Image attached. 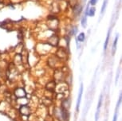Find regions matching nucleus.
<instances>
[{
    "mask_svg": "<svg viewBox=\"0 0 122 121\" xmlns=\"http://www.w3.org/2000/svg\"><path fill=\"white\" fill-rule=\"evenodd\" d=\"M102 100H103V94L101 93L100 96V98H99L97 107L96 114H95V121H97L99 119V115H100V111H101V104H102Z\"/></svg>",
    "mask_w": 122,
    "mask_h": 121,
    "instance_id": "nucleus-1",
    "label": "nucleus"
},
{
    "mask_svg": "<svg viewBox=\"0 0 122 121\" xmlns=\"http://www.w3.org/2000/svg\"><path fill=\"white\" fill-rule=\"evenodd\" d=\"M82 93H83V84H81V86H80V90H79V93H78V100H77V104H76V111H77V112H78L79 107H80Z\"/></svg>",
    "mask_w": 122,
    "mask_h": 121,
    "instance_id": "nucleus-2",
    "label": "nucleus"
},
{
    "mask_svg": "<svg viewBox=\"0 0 122 121\" xmlns=\"http://www.w3.org/2000/svg\"><path fill=\"white\" fill-rule=\"evenodd\" d=\"M121 94H120L119 99H118V102L117 104V106H116V109H115V112H114V116H113V121H117V114H118V108L120 107V104H121Z\"/></svg>",
    "mask_w": 122,
    "mask_h": 121,
    "instance_id": "nucleus-3",
    "label": "nucleus"
},
{
    "mask_svg": "<svg viewBox=\"0 0 122 121\" xmlns=\"http://www.w3.org/2000/svg\"><path fill=\"white\" fill-rule=\"evenodd\" d=\"M74 12L75 15H78L81 12V7H79L78 5L75 6L74 7Z\"/></svg>",
    "mask_w": 122,
    "mask_h": 121,
    "instance_id": "nucleus-4",
    "label": "nucleus"
},
{
    "mask_svg": "<svg viewBox=\"0 0 122 121\" xmlns=\"http://www.w3.org/2000/svg\"><path fill=\"white\" fill-rule=\"evenodd\" d=\"M109 35H110V30H109V32H108L106 40H105V45H104V49H105V51L107 49V46H108V43H109Z\"/></svg>",
    "mask_w": 122,
    "mask_h": 121,
    "instance_id": "nucleus-5",
    "label": "nucleus"
},
{
    "mask_svg": "<svg viewBox=\"0 0 122 121\" xmlns=\"http://www.w3.org/2000/svg\"><path fill=\"white\" fill-rule=\"evenodd\" d=\"M88 15L90 16V17H93V16H94V15H95V8L94 7H91L90 9H89Z\"/></svg>",
    "mask_w": 122,
    "mask_h": 121,
    "instance_id": "nucleus-6",
    "label": "nucleus"
},
{
    "mask_svg": "<svg viewBox=\"0 0 122 121\" xmlns=\"http://www.w3.org/2000/svg\"><path fill=\"white\" fill-rule=\"evenodd\" d=\"M78 39L79 42H84V40H85V34L84 33H81L78 35Z\"/></svg>",
    "mask_w": 122,
    "mask_h": 121,
    "instance_id": "nucleus-7",
    "label": "nucleus"
},
{
    "mask_svg": "<svg viewBox=\"0 0 122 121\" xmlns=\"http://www.w3.org/2000/svg\"><path fill=\"white\" fill-rule=\"evenodd\" d=\"M117 39H118V36H117V37L115 38L114 43H113V53H115V51H116V47H117Z\"/></svg>",
    "mask_w": 122,
    "mask_h": 121,
    "instance_id": "nucleus-8",
    "label": "nucleus"
},
{
    "mask_svg": "<svg viewBox=\"0 0 122 121\" xmlns=\"http://www.w3.org/2000/svg\"><path fill=\"white\" fill-rule=\"evenodd\" d=\"M86 22H87V19H86V16H84V17L82 18V19H81V25H82V26L85 28L86 26Z\"/></svg>",
    "mask_w": 122,
    "mask_h": 121,
    "instance_id": "nucleus-9",
    "label": "nucleus"
},
{
    "mask_svg": "<svg viewBox=\"0 0 122 121\" xmlns=\"http://www.w3.org/2000/svg\"><path fill=\"white\" fill-rule=\"evenodd\" d=\"M107 2H108V0H105V1H104L102 7H101V15H102V14L104 13V11H105V7H106V5H107Z\"/></svg>",
    "mask_w": 122,
    "mask_h": 121,
    "instance_id": "nucleus-10",
    "label": "nucleus"
},
{
    "mask_svg": "<svg viewBox=\"0 0 122 121\" xmlns=\"http://www.w3.org/2000/svg\"><path fill=\"white\" fill-rule=\"evenodd\" d=\"M97 0H90V4L92 6H94L95 4L97 3Z\"/></svg>",
    "mask_w": 122,
    "mask_h": 121,
    "instance_id": "nucleus-11",
    "label": "nucleus"
}]
</instances>
